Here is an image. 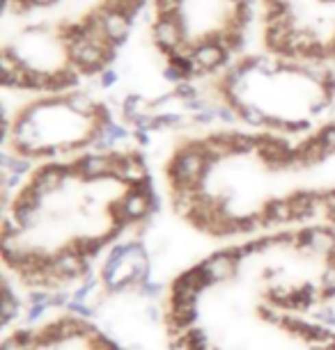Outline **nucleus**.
Wrapping results in <instances>:
<instances>
[{"label":"nucleus","mask_w":335,"mask_h":350,"mask_svg":"<svg viewBox=\"0 0 335 350\" xmlns=\"http://www.w3.org/2000/svg\"><path fill=\"white\" fill-rule=\"evenodd\" d=\"M258 0H3V94L99 83L129 60L193 88L251 49Z\"/></svg>","instance_id":"obj_1"},{"label":"nucleus","mask_w":335,"mask_h":350,"mask_svg":"<svg viewBox=\"0 0 335 350\" xmlns=\"http://www.w3.org/2000/svg\"><path fill=\"white\" fill-rule=\"evenodd\" d=\"M175 215L212 236L229 220L258 215L269 200L335 190V110L301 133L198 124L163 161Z\"/></svg>","instance_id":"obj_2"},{"label":"nucleus","mask_w":335,"mask_h":350,"mask_svg":"<svg viewBox=\"0 0 335 350\" xmlns=\"http://www.w3.org/2000/svg\"><path fill=\"white\" fill-rule=\"evenodd\" d=\"M214 120L227 126L301 133L335 110V64H310L248 49L219 74L193 88Z\"/></svg>","instance_id":"obj_3"},{"label":"nucleus","mask_w":335,"mask_h":350,"mask_svg":"<svg viewBox=\"0 0 335 350\" xmlns=\"http://www.w3.org/2000/svg\"><path fill=\"white\" fill-rule=\"evenodd\" d=\"M3 158L32 165L115 147L129 137L92 85L3 96Z\"/></svg>","instance_id":"obj_4"},{"label":"nucleus","mask_w":335,"mask_h":350,"mask_svg":"<svg viewBox=\"0 0 335 350\" xmlns=\"http://www.w3.org/2000/svg\"><path fill=\"white\" fill-rule=\"evenodd\" d=\"M253 42L285 60L335 64V0H258Z\"/></svg>","instance_id":"obj_5"},{"label":"nucleus","mask_w":335,"mask_h":350,"mask_svg":"<svg viewBox=\"0 0 335 350\" xmlns=\"http://www.w3.org/2000/svg\"><path fill=\"white\" fill-rule=\"evenodd\" d=\"M53 270L55 275L62 277V282H74L76 277H85V273H90V259H83L71 247H62L55 252Z\"/></svg>","instance_id":"obj_6"},{"label":"nucleus","mask_w":335,"mask_h":350,"mask_svg":"<svg viewBox=\"0 0 335 350\" xmlns=\"http://www.w3.org/2000/svg\"><path fill=\"white\" fill-rule=\"evenodd\" d=\"M200 266L209 277H212L214 284H221V282L232 280V277L236 275V266H239V261L234 259V254L229 252V250H223V252H214L209 259L202 261Z\"/></svg>","instance_id":"obj_7"},{"label":"nucleus","mask_w":335,"mask_h":350,"mask_svg":"<svg viewBox=\"0 0 335 350\" xmlns=\"http://www.w3.org/2000/svg\"><path fill=\"white\" fill-rule=\"evenodd\" d=\"M0 314H3V325H10L12 321H16L21 316V300L14 295L10 282H3V305H0Z\"/></svg>","instance_id":"obj_8"},{"label":"nucleus","mask_w":335,"mask_h":350,"mask_svg":"<svg viewBox=\"0 0 335 350\" xmlns=\"http://www.w3.org/2000/svg\"><path fill=\"white\" fill-rule=\"evenodd\" d=\"M67 309H69L71 316H78V319H92V316L97 314V309L92 307L90 302H74L71 300L67 305Z\"/></svg>","instance_id":"obj_9"},{"label":"nucleus","mask_w":335,"mask_h":350,"mask_svg":"<svg viewBox=\"0 0 335 350\" xmlns=\"http://www.w3.org/2000/svg\"><path fill=\"white\" fill-rule=\"evenodd\" d=\"M321 288H324V298L335 295V266H326V270L321 273Z\"/></svg>","instance_id":"obj_10"},{"label":"nucleus","mask_w":335,"mask_h":350,"mask_svg":"<svg viewBox=\"0 0 335 350\" xmlns=\"http://www.w3.org/2000/svg\"><path fill=\"white\" fill-rule=\"evenodd\" d=\"M140 293L145 295V298H161V293H163V286L159 282H154V280H147V282H142L140 284Z\"/></svg>","instance_id":"obj_11"},{"label":"nucleus","mask_w":335,"mask_h":350,"mask_svg":"<svg viewBox=\"0 0 335 350\" xmlns=\"http://www.w3.org/2000/svg\"><path fill=\"white\" fill-rule=\"evenodd\" d=\"M260 316L266 323H271V325H285V319H287V316H282L280 312H275V309H271V307H262Z\"/></svg>","instance_id":"obj_12"},{"label":"nucleus","mask_w":335,"mask_h":350,"mask_svg":"<svg viewBox=\"0 0 335 350\" xmlns=\"http://www.w3.org/2000/svg\"><path fill=\"white\" fill-rule=\"evenodd\" d=\"M69 302H71V295L67 291H53V293H51V300H49V307L60 309V307H67Z\"/></svg>","instance_id":"obj_13"},{"label":"nucleus","mask_w":335,"mask_h":350,"mask_svg":"<svg viewBox=\"0 0 335 350\" xmlns=\"http://www.w3.org/2000/svg\"><path fill=\"white\" fill-rule=\"evenodd\" d=\"M0 350H37V348L25 346V343L18 341L16 336H10V339H5L3 343H0Z\"/></svg>","instance_id":"obj_14"},{"label":"nucleus","mask_w":335,"mask_h":350,"mask_svg":"<svg viewBox=\"0 0 335 350\" xmlns=\"http://www.w3.org/2000/svg\"><path fill=\"white\" fill-rule=\"evenodd\" d=\"M317 319H319V323H324V325L335 327V309H333V307L319 309V312H317Z\"/></svg>","instance_id":"obj_15"},{"label":"nucleus","mask_w":335,"mask_h":350,"mask_svg":"<svg viewBox=\"0 0 335 350\" xmlns=\"http://www.w3.org/2000/svg\"><path fill=\"white\" fill-rule=\"evenodd\" d=\"M46 309H49V305H30V309H28V323H35V321L42 319V316L46 314Z\"/></svg>","instance_id":"obj_16"}]
</instances>
